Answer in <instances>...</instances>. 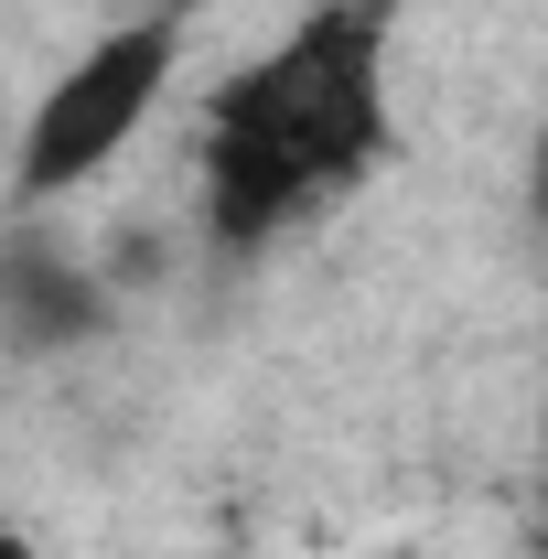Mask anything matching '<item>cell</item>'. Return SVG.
<instances>
[{
	"label": "cell",
	"instance_id": "obj_1",
	"mask_svg": "<svg viewBox=\"0 0 548 559\" xmlns=\"http://www.w3.org/2000/svg\"><path fill=\"white\" fill-rule=\"evenodd\" d=\"M377 151H388V11L323 0L215 86L205 119L215 248H270L279 226H301L344 183H366Z\"/></svg>",
	"mask_w": 548,
	"mask_h": 559
},
{
	"label": "cell",
	"instance_id": "obj_2",
	"mask_svg": "<svg viewBox=\"0 0 548 559\" xmlns=\"http://www.w3.org/2000/svg\"><path fill=\"white\" fill-rule=\"evenodd\" d=\"M172 33H183V22L140 11L119 33H97V44L44 86V108H33V130H22V162H11V194H22V205H55L75 183H97L140 140V119H151L162 86H172Z\"/></svg>",
	"mask_w": 548,
	"mask_h": 559
},
{
	"label": "cell",
	"instance_id": "obj_3",
	"mask_svg": "<svg viewBox=\"0 0 548 559\" xmlns=\"http://www.w3.org/2000/svg\"><path fill=\"white\" fill-rule=\"evenodd\" d=\"M108 323V301H97V280L75 270L65 248H11L0 259V334L11 345H33V355H55V345H86Z\"/></svg>",
	"mask_w": 548,
	"mask_h": 559
},
{
	"label": "cell",
	"instance_id": "obj_4",
	"mask_svg": "<svg viewBox=\"0 0 548 559\" xmlns=\"http://www.w3.org/2000/svg\"><path fill=\"white\" fill-rule=\"evenodd\" d=\"M527 215L548 226V108H538V140H527Z\"/></svg>",
	"mask_w": 548,
	"mask_h": 559
},
{
	"label": "cell",
	"instance_id": "obj_5",
	"mask_svg": "<svg viewBox=\"0 0 548 559\" xmlns=\"http://www.w3.org/2000/svg\"><path fill=\"white\" fill-rule=\"evenodd\" d=\"M140 11H162V22H183V11H194V0H140Z\"/></svg>",
	"mask_w": 548,
	"mask_h": 559
},
{
	"label": "cell",
	"instance_id": "obj_6",
	"mask_svg": "<svg viewBox=\"0 0 548 559\" xmlns=\"http://www.w3.org/2000/svg\"><path fill=\"white\" fill-rule=\"evenodd\" d=\"M0 559H11V549H0Z\"/></svg>",
	"mask_w": 548,
	"mask_h": 559
}]
</instances>
